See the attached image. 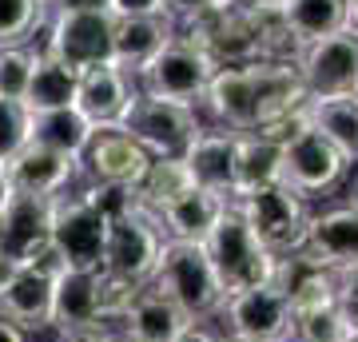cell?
Returning a JSON list of instances; mask_svg holds the SVG:
<instances>
[{
  "label": "cell",
  "instance_id": "cell-1",
  "mask_svg": "<svg viewBox=\"0 0 358 342\" xmlns=\"http://www.w3.org/2000/svg\"><path fill=\"white\" fill-rule=\"evenodd\" d=\"M152 291H159L164 299L183 311L192 322H207L223 311V287L215 279V266L207 259L203 243H179V239H164L155 271L148 279Z\"/></svg>",
  "mask_w": 358,
  "mask_h": 342
},
{
  "label": "cell",
  "instance_id": "cell-2",
  "mask_svg": "<svg viewBox=\"0 0 358 342\" xmlns=\"http://www.w3.org/2000/svg\"><path fill=\"white\" fill-rule=\"evenodd\" d=\"M235 211L243 215V223L251 227L263 251L282 259V255L303 251V239H307V223H310V199L299 195L287 183H271V187H259L243 199H231Z\"/></svg>",
  "mask_w": 358,
  "mask_h": 342
},
{
  "label": "cell",
  "instance_id": "cell-3",
  "mask_svg": "<svg viewBox=\"0 0 358 342\" xmlns=\"http://www.w3.org/2000/svg\"><path fill=\"white\" fill-rule=\"evenodd\" d=\"M203 251L211 259V266H215V279L223 287V294H239V291L271 283L275 255L263 251V243L251 235V227L243 223V215L235 211L231 199H227V211L211 227V235L203 239Z\"/></svg>",
  "mask_w": 358,
  "mask_h": 342
},
{
  "label": "cell",
  "instance_id": "cell-4",
  "mask_svg": "<svg viewBox=\"0 0 358 342\" xmlns=\"http://www.w3.org/2000/svg\"><path fill=\"white\" fill-rule=\"evenodd\" d=\"M211 76H215V64L207 60L187 36H171L164 48L136 72V92H140V96H152V100L199 108Z\"/></svg>",
  "mask_w": 358,
  "mask_h": 342
},
{
  "label": "cell",
  "instance_id": "cell-5",
  "mask_svg": "<svg viewBox=\"0 0 358 342\" xmlns=\"http://www.w3.org/2000/svg\"><path fill=\"white\" fill-rule=\"evenodd\" d=\"M159 247H164L159 219L152 211H143L140 203H131L120 215L108 219L100 271L120 275V279H131V283H148L155 271V259H159Z\"/></svg>",
  "mask_w": 358,
  "mask_h": 342
},
{
  "label": "cell",
  "instance_id": "cell-6",
  "mask_svg": "<svg viewBox=\"0 0 358 342\" xmlns=\"http://www.w3.org/2000/svg\"><path fill=\"white\" fill-rule=\"evenodd\" d=\"M103 231H108V219L88 199V191H76V195L64 191V195L52 199L48 239L60 251L68 271H100L103 266Z\"/></svg>",
  "mask_w": 358,
  "mask_h": 342
},
{
  "label": "cell",
  "instance_id": "cell-7",
  "mask_svg": "<svg viewBox=\"0 0 358 342\" xmlns=\"http://www.w3.org/2000/svg\"><path fill=\"white\" fill-rule=\"evenodd\" d=\"M115 127H124L152 159H183L187 143L199 136L203 124H199L195 108L152 100V96H136L131 108L124 112V120H120Z\"/></svg>",
  "mask_w": 358,
  "mask_h": 342
},
{
  "label": "cell",
  "instance_id": "cell-8",
  "mask_svg": "<svg viewBox=\"0 0 358 342\" xmlns=\"http://www.w3.org/2000/svg\"><path fill=\"white\" fill-rule=\"evenodd\" d=\"M115 16L108 8H72V13H52L44 52L60 60L72 72H84L92 64L112 60Z\"/></svg>",
  "mask_w": 358,
  "mask_h": 342
},
{
  "label": "cell",
  "instance_id": "cell-9",
  "mask_svg": "<svg viewBox=\"0 0 358 342\" xmlns=\"http://www.w3.org/2000/svg\"><path fill=\"white\" fill-rule=\"evenodd\" d=\"M187 40L215 68H239V64L259 60L255 20L235 4H219V8H207L203 16L187 20Z\"/></svg>",
  "mask_w": 358,
  "mask_h": 342
},
{
  "label": "cell",
  "instance_id": "cell-10",
  "mask_svg": "<svg viewBox=\"0 0 358 342\" xmlns=\"http://www.w3.org/2000/svg\"><path fill=\"white\" fill-rule=\"evenodd\" d=\"M231 339L247 342H291V303L275 283L251 287V291L227 294L223 311Z\"/></svg>",
  "mask_w": 358,
  "mask_h": 342
},
{
  "label": "cell",
  "instance_id": "cell-11",
  "mask_svg": "<svg viewBox=\"0 0 358 342\" xmlns=\"http://www.w3.org/2000/svg\"><path fill=\"white\" fill-rule=\"evenodd\" d=\"M294 72L303 80L307 96H355L358 92V40H350L346 32L315 44H303Z\"/></svg>",
  "mask_w": 358,
  "mask_h": 342
},
{
  "label": "cell",
  "instance_id": "cell-12",
  "mask_svg": "<svg viewBox=\"0 0 358 342\" xmlns=\"http://www.w3.org/2000/svg\"><path fill=\"white\" fill-rule=\"evenodd\" d=\"M148 164H152V155L143 152L124 127H96V136L80 155V167L88 171V183L120 187V191H136Z\"/></svg>",
  "mask_w": 358,
  "mask_h": 342
},
{
  "label": "cell",
  "instance_id": "cell-13",
  "mask_svg": "<svg viewBox=\"0 0 358 342\" xmlns=\"http://www.w3.org/2000/svg\"><path fill=\"white\" fill-rule=\"evenodd\" d=\"M346 159L334 152L331 143L322 140L319 131H294L291 140L282 143V183L294 187L299 195H322V191L338 187V179L346 176Z\"/></svg>",
  "mask_w": 358,
  "mask_h": 342
},
{
  "label": "cell",
  "instance_id": "cell-14",
  "mask_svg": "<svg viewBox=\"0 0 358 342\" xmlns=\"http://www.w3.org/2000/svg\"><path fill=\"white\" fill-rule=\"evenodd\" d=\"M199 104L211 112V120L223 131H235V136L259 131V92H255V76H251L247 64L215 68V76L207 80V92Z\"/></svg>",
  "mask_w": 358,
  "mask_h": 342
},
{
  "label": "cell",
  "instance_id": "cell-15",
  "mask_svg": "<svg viewBox=\"0 0 358 342\" xmlns=\"http://www.w3.org/2000/svg\"><path fill=\"white\" fill-rule=\"evenodd\" d=\"M136 96H140L136 80L108 60V64H92V68L76 72V100L72 104L84 112V120L92 127H115Z\"/></svg>",
  "mask_w": 358,
  "mask_h": 342
},
{
  "label": "cell",
  "instance_id": "cell-16",
  "mask_svg": "<svg viewBox=\"0 0 358 342\" xmlns=\"http://www.w3.org/2000/svg\"><path fill=\"white\" fill-rule=\"evenodd\" d=\"M80 176V159L60 152H48L40 143H28L4 164V179L8 187L20 195H36V199H56L72 187V179Z\"/></svg>",
  "mask_w": 358,
  "mask_h": 342
},
{
  "label": "cell",
  "instance_id": "cell-17",
  "mask_svg": "<svg viewBox=\"0 0 358 342\" xmlns=\"http://www.w3.org/2000/svg\"><path fill=\"white\" fill-rule=\"evenodd\" d=\"M48 227H52V199L13 191L0 207V251L24 266L48 243Z\"/></svg>",
  "mask_w": 358,
  "mask_h": 342
},
{
  "label": "cell",
  "instance_id": "cell-18",
  "mask_svg": "<svg viewBox=\"0 0 358 342\" xmlns=\"http://www.w3.org/2000/svg\"><path fill=\"white\" fill-rule=\"evenodd\" d=\"M303 255L315 259L319 266H331V271L355 266L358 263V211L355 207L343 203V207H327L319 215H310Z\"/></svg>",
  "mask_w": 358,
  "mask_h": 342
},
{
  "label": "cell",
  "instance_id": "cell-19",
  "mask_svg": "<svg viewBox=\"0 0 358 342\" xmlns=\"http://www.w3.org/2000/svg\"><path fill=\"white\" fill-rule=\"evenodd\" d=\"M235 140H239L235 131L199 127V136L183 152V164H187V176H192L195 187L215 191V195H227L231 199V183H235Z\"/></svg>",
  "mask_w": 358,
  "mask_h": 342
},
{
  "label": "cell",
  "instance_id": "cell-20",
  "mask_svg": "<svg viewBox=\"0 0 358 342\" xmlns=\"http://www.w3.org/2000/svg\"><path fill=\"white\" fill-rule=\"evenodd\" d=\"M251 76L259 92V127L291 120L307 108V88L294 72V64H275V60H251Z\"/></svg>",
  "mask_w": 358,
  "mask_h": 342
},
{
  "label": "cell",
  "instance_id": "cell-21",
  "mask_svg": "<svg viewBox=\"0 0 358 342\" xmlns=\"http://www.w3.org/2000/svg\"><path fill=\"white\" fill-rule=\"evenodd\" d=\"M223 211H227V195H215V191H203V187H187L179 199L167 203L164 211H155V219L164 227V239L203 243Z\"/></svg>",
  "mask_w": 358,
  "mask_h": 342
},
{
  "label": "cell",
  "instance_id": "cell-22",
  "mask_svg": "<svg viewBox=\"0 0 358 342\" xmlns=\"http://www.w3.org/2000/svg\"><path fill=\"white\" fill-rule=\"evenodd\" d=\"M100 322L96 299V271H64L52 283V330L76 334Z\"/></svg>",
  "mask_w": 358,
  "mask_h": 342
},
{
  "label": "cell",
  "instance_id": "cell-23",
  "mask_svg": "<svg viewBox=\"0 0 358 342\" xmlns=\"http://www.w3.org/2000/svg\"><path fill=\"white\" fill-rule=\"evenodd\" d=\"M307 127L319 131L346 164H358V96H307Z\"/></svg>",
  "mask_w": 358,
  "mask_h": 342
},
{
  "label": "cell",
  "instance_id": "cell-24",
  "mask_svg": "<svg viewBox=\"0 0 358 342\" xmlns=\"http://www.w3.org/2000/svg\"><path fill=\"white\" fill-rule=\"evenodd\" d=\"M52 283L40 271L20 266V275L0 294V318H8L20 330H48L52 327Z\"/></svg>",
  "mask_w": 358,
  "mask_h": 342
},
{
  "label": "cell",
  "instance_id": "cell-25",
  "mask_svg": "<svg viewBox=\"0 0 358 342\" xmlns=\"http://www.w3.org/2000/svg\"><path fill=\"white\" fill-rule=\"evenodd\" d=\"M176 36L171 16H140V20H115V36H112V64L124 68L131 80L143 64L152 60L155 52L164 48L167 40Z\"/></svg>",
  "mask_w": 358,
  "mask_h": 342
},
{
  "label": "cell",
  "instance_id": "cell-26",
  "mask_svg": "<svg viewBox=\"0 0 358 342\" xmlns=\"http://www.w3.org/2000/svg\"><path fill=\"white\" fill-rule=\"evenodd\" d=\"M282 183V143L267 136H239L235 140V183H231V199H243L259 187Z\"/></svg>",
  "mask_w": 358,
  "mask_h": 342
},
{
  "label": "cell",
  "instance_id": "cell-27",
  "mask_svg": "<svg viewBox=\"0 0 358 342\" xmlns=\"http://www.w3.org/2000/svg\"><path fill=\"white\" fill-rule=\"evenodd\" d=\"M192 318L183 315L171 299H164L159 291L143 287L136 294V303L124 315V334H131L136 342H176V334L187 327Z\"/></svg>",
  "mask_w": 358,
  "mask_h": 342
},
{
  "label": "cell",
  "instance_id": "cell-28",
  "mask_svg": "<svg viewBox=\"0 0 358 342\" xmlns=\"http://www.w3.org/2000/svg\"><path fill=\"white\" fill-rule=\"evenodd\" d=\"M92 136H96V127H92L88 120H84V112L72 104V108L32 112V136H28V143H40V148H48V152L80 159Z\"/></svg>",
  "mask_w": 358,
  "mask_h": 342
},
{
  "label": "cell",
  "instance_id": "cell-29",
  "mask_svg": "<svg viewBox=\"0 0 358 342\" xmlns=\"http://www.w3.org/2000/svg\"><path fill=\"white\" fill-rule=\"evenodd\" d=\"M72 100H76V72L40 48L24 92V108L28 112H52V108H72Z\"/></svg>",
  "mask_w": 358,
  "mask_h": 342
},
{
  "label": "cell",
  "instance_id": "cell-30",
  "mask_svg": "<svg viewBox=\"0 0 358 342\" xmlns=\"http://www.w3.org/2000/svg\"><path fill=\"white\" fill-rule=\"evenodd\" d=\"M343 8L346 0H282L279 4L282 20H287V28L294 32L299 44L338 36L343 32Z\"/></svg>",
  "mask_w": 358,
  "mask_h": 342
},
{
  "label": "cell",
  "instance_id": "cell-31",
  "mask_svg": "<svg viewBox=\"0 0 358 342\" xmlns=\"http://www.w3.org/2000/svg\"><path fill=\"white\" fill-rule=\"evenodd\" d=\"M187 187H195L192 176H187V164L183 159H152L148 164V171H143V179L136 183V191H131V199L140 203L143 211H164L171 199H179Z\"/></svg>",
  "mask_w": 358,
  "mask_h": 342
},
{
  "label": "cell",
  "instance_id": "cell-32",
  "mask_svg": "<svg viewBox=\"0 0 358 342\" xmlns=\"http://www.w3.org/2000/svg\"><path fill=\"white\" fill-rule=\"evenodd\" d=\"M44 16H48V4L40 0H0V48L28 44L44 24Z\"/></svg>",
  "mask_w": 358,
  "mask_h": 342
},
{
  "label": "cell",
  "instance_id": "cell-33",
  "mask_svg": "<svg viewBox=\"0 0 358 342\" xmlns=\"http://www.w3.org/2000/svg\"><path fill=\"white\" fill-rule=\"evenodd\" d=\"M148 283H131L120 279V275H108V271H96V299H100V322L112 327V322H124L128 306L136 303V294L143 291Z\"/></svg>",
  "mask_w": 358,
  "mask_h": 342
},
{
  "label": "cell",
  "instance_id": "cell-34",
  "mask_svg": "<svg viewBox=\"0 0 358 342\" xmlns=\"http://www.w3.org/2000/svg\"><path fill=\"white\" fill-rule=\"evenodd\" d=\"M32 44H16V48H0V100H20L24 104L28 80H32V64H36Z\"/></svg>",
  "mask_w": 358,
  "mask_h": 342
},
{
  "label": "cell",
  "instance_id": "cell-35",
  "mask_svg": "<svg viewBox=\"0 0 358 342\" xmlns=\"http://www.w3.org/2000/svg\"><path fill=\"white\" fill-rule=\"evenodd\" d=\"M343 339H346V322L334 306L291 315V342H343Z\"/></svg>",
  "mask_w": 358,
  "mask_h": 342
},
{
  "label": "cell",
  "instance_id": "cell-36",
  "mask_svg": "<svg viewBox=\"0 0 358 342\" xmlns=\"http://www.w3.org/2000/svg\"><path fill=\"white\" fill-rule=\"evenodd\" d=\"M32 136V112L20 100H0V167L8 164Z\"/></svg>",
  "mask_w": 358,
  "mask_h": 342
},
{
  "label": "cell",
  "instance_id": "cell-37",
  "mask_svg": "<svg viewBox=\"0 0 358 342\" xmlns=\"http://www.w3.org/2000/svg\"><path fill=\"white\" fill-rule=\"evenodd\" d=\"M334 311L343 315L346 330H358V263L334 271Z\"/></svg>",
  "mask_w": 358,
  "mask_h": 342
},
{
  "label": "cell",
  "instance_id": "cell-38",
  "mask_svg": "<svg viewBox=\"0 0 358 342\" xmlns=\"http://www.w3.org/2000/svg\"><path fill=\"white\" fill-rule=\"evenodd\" d=\"M108 13L115 20H140V16H167L164 0H108Z\"/></svg>",
  "mask_w": 358,
  "mask_h": 342
},
{
  "label": "cell",
  "instance_id": "cell-39",
  "mask_svg": "<svg viewBox=\"0 0 358 342\" xmlns=\"http://www.w3.org/2000/svg\"><path fill=\"white\" fill-rule=\"evenodd\" d=\"M219 4H227V0H164V13L171 20H195V16H203L207 8H219Z\"/></svg>",
  "mask_w": 358,
  "mask_h": 342
},
{
  "label": "cell",
  "instance_id": "cell-40",
  "mask_svg": "<svg viewBox=\"0 0 358 342\" xmlns=\"http://www.w3.org/2000/svg\"><path fill=\"white\" fill-rule=\"evenodd\" d=\"M176 342H223V334L211 330L207 322H187V327L176 334Z\"/></svg>",
  "mask_w": 358,
  "mask_h": 342
},
{
  "label": "cell",
  "instance_id": "cell-41",
  "mask_svg": "<svg viewBox=\"0 0 358 342\" xmlns=\"http://www.w3.org/2000/svg\"><path fill=\"white\" fill-rule=\"evenodd\" d=\"M112 334H115L112 327L96 322V327H88V330H76V334H60V342H108Z\"/></svg>",
  "mask_w": 358,
  "mask_h": 342
},
{
  "label": "cell",
  "instance_id": "cell-42",
  "mask_svg": "<svg viewBox=\"0 0 358 342\" xmlns=\"http://www.w3.org/2000/svg\"><path fill=\"white\" fill-rule=\"evenodd\" d=\"M52 13H72V8H108V0H48Z\"/></svg>",
  "mask_w": 358,
  "mask_h": 342
},
{
  "label": "cell",
  "instance_id": "cell-43",
  "mask_svg": "<svg viewBox=\"0 0 358 342\" xmlns=\"http://www.w3.org/2000/svg\"><path fill=\"white\" fill-rule=\"evenodd\" d=\"M16 275H20V263H16V259H8V255L0 251V294L8 291V283H13Z\"/></svg>",
  "mask_w": 358,
  "mask_h": 342
},
{
  "label": "cell",
  "instance_id": "cell-44",
  "mask_svg": "<svg viewBox=\"0 0 358 342\" xmlns=\"http://www.w3.org/2000/svg\"><path fill=\"white\" fill-rule=\"evenodd\" d=\"M343 32L350 40H358V0H346V8H343Z\"/></svg>",
  "mask_w": 358,
  "mask_h": 342
},
{
  "label": "cell",
  "instance_id": "cell-45",
  "mask_svg": "<svg viewBox=\"0 0 358 342\" xmlns=\"http://www.w3.org/2000/svg\"><path fill=\"white\" fill-rule=\"evenodd\" d=\"M235 8H243V13H263V8H279L282 0H227Z\"/></svg>",
  "mask_w": 358,
  "mask_h": 342
},
{
  "label": "cell",
  "instance_id": "cell-46",
  "mask_svg": "<svg viewBox=\"0 0 358 342\" xmlns=\"http://www.w3.org/2000/svg\"><path fill=\"white\" fill-rule=\"evenodd\" d=\"M0 342H28V339H24V330L20 327H13L8 318H0Z\"/></svg>",
  "mask_w": 358,
  "mask_h": 342
},
{
  "label": "cell",
  "instance_id": "cell-47",
  "mask_svg": "<svg viewBox=\"0 0 358 342\" xmlns=\"http://www.w3.org/2000/svg\"><path fill=\"white\" fill-rule=\"evenodd\" d=\"M8 195H13V187H8V179H4V167H0V207H4Z\"/></svg>",
  "mask_w": 358,
  "mask_h": 342
},
{
  "label": "cell",
  "instance_id": "cell-48",
  "mask_svg": "<svg viewBox=\"0 0 358 342\" xmlns=\"http://www.w3.org/2000/svg\"><path fill=\"white\" fill-rule=\"evenodd\" d=\"M108 342H136V339H131V334H124V330H120V334H112V339H108Z\"/></svg>",
  "mask_w": 358,
  "mask_h": 342
},
{
  "label": "cell",
  "instance_id": "cell-49",
  "mask_svg": "<svg viewBox=\"0 0 358 342\" xmlns=\"http://www.w3.org/2000/svg\"><path fill=\"white\" fill-rule=\"evenodd\" d=\"M350 207L358 211V179H355V187H350Z\"/></svg>",
  "mask_w": 358,
  "mask_h": 342
},
{
  "label": "cell",
  "instance_id": "cell-50",
  "mask_svg": "<svg viewBox=\"0 0 358 342\" xmlns=\"http://www.w3.org/2000/svg\"><path fill=\"white\" fill-rule=\"evenodd\" d=\"M343 342H358V330H346V339Z\"/></svg>",
  "mask_w": 358,
  "mask_h": 342
},
{
  "label": "cell",
  "instance_id": "cell-51",
  "mask_svg": "<svg viewBox=\"0 0 358 342\" xmlns=\"http://www.w3.org/2000/svg\"><path fill=\"white\" fill-rule=\"evenodd\" d=\"M223 342H247V339H223Z\"/></svg>",
  "mask_w": 358,
  "mask_h": 342
},
{
  "label": "cell",
  "instance_id": "cell-52",
  "mask_svg": "<svg viewBox=\"0 0 358 342\" xmlns=\"http://www.w3.org/2000/svg\"><path fill=\"white\" fill-rule=\"evenodd\" d=\"M40 4H48V0H40Z\"/></svg>",
  "mask_w": 358,
  "mask_h": 342
},
{
  "label": "cell",
  "instance_id": "cell-53",
  "mask_svg": "<svg viewBox=\"0 0 358 342\" xmlns=\"http://www.w3.org/2000/svg\"><path fill=\"white\" fill-rule=\"evenodd\" d=\"M355 96H358V92H355Z\"/></svg>",
  "mask_w": 358,
  "mask_h": 342
}]
</instances>
